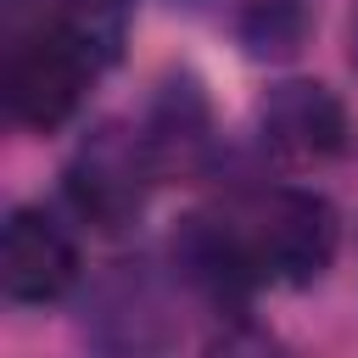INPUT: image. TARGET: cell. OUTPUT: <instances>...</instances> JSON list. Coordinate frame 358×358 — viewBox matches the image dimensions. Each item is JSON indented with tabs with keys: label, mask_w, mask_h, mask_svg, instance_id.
Returning <instances> with one entry per match:
<instances>
[{
	"label": "cell",
	"mask_w": 358,
	"mask_h": 358,
	"mask_svg": "<svg viewBox=\"0 0 358 358\" xmlns=\"http://www.w3.org/2000/svg\"><path fill=\"white\" fill-rule=\"evenodd\" d=\"M257 134H263V151L274 162H285V168H319V162H336L352 145L347 106L324 84H308V78L274 84L263 95Z\"/></svg>",
	"instance_id": "obj_4"
},
{
	"label": "cell",
	"mask_w": 358,
	"mask_h": 358,
	"mask_svg": "<svg viewBox=\"0 0 358 358\" xmlns=\"http://www.w3.org/2000/svg\"><path fill=\"white\" fill-rule=\"evenodd\" d=\"M101 67H106V62L50 11L39 28H28V34H17V39L6 45V73H0L6 112H11L22 129L50 134V129H62V123L78 112V101H84V90L95 84Z\"/></svg>",
	"instance_id": "obj_2"
},
{
	"label": "cell",
	"mask_w": 358,
	"mask_h": 358,
	"mask_svg": "<svg viewBox=\"0 0 358 358\" xmlns=\"http://www.w3.org/2000/svg\"><path fill=\"white\" fill-rule=\"evenodd\" d=\"M56 17H62L101 62H112L117 45H123V28H129V0H56Z\"/></svg>",
	"instance_id": "obj_9"
},
{
	"label": "cell",
	"mask_w": 358,
	"mask_h": 358,
	"mask_svg": "<svg viewBox=\"0 0 358 358\" xmlns=\"http://www.w3.org/2000/svg\"><path fill=\"white\" fill-rule=\"evenodd\" d=\"M145 140H151L157 168H201V157L213 151V123H207V101L190 78L162 84L151 123H145Z\"/></svg>",
	"instance_id": "obj_7"
},
{
	"label": "cell",
	"mask_w": 358,
	"mask_h": 358,
	"mask_svg": "<svg viewBox=\"0 0 358 358\" xmlns=\"http://www.w3.org/2000/svg\"><path fill=\"white\" fill-rule=\"evenodd\" d=\"M157 157H151V140L145 129H129V123H101L78 140V151L67 157V201L73 213L101 229V235H117L129 229L140 213H145V196H151V179H157Z\"/></svg>",
	"instance_id": "obj_3"
},
{
	"label": "cell",
	"mask_w": 358,
	"mask_h": 358,
	"mask_svg": "<svg viewBox=\"0 0 358 358\" xmlns=\"http://www.w3.org/2000/svg\"><path fill=\"white\" fill-rule=\"evenodd\" d=\"M90 336L112 352H151V347H168L173 341V324L162 313V296L151 285V274L140 268H123L117 280H106L95 291V308H90Z\"/></svg>",
	"instance_id": "obj_6"
},
{
	"label": "cell",
	"mask_w": 358,
	"mask_h": 358,
	"mask_svg": "<svg viewBox=\"0 0 358 358\" xmlns=\"http://www.w3.org/2000/svg\"><path fill=\"white\" fill-rule=\"evenodd\" d=\"M313 28V0H241L235 11V34L252 56L263 62H285L308 45Z\"/></svg>",
	"instance_id": "obj_8"
},
{
	"label": "cell",
	"mask_w": 358,
	"mask_h": 358,
	"mask_svg": "<svg viewBox=\"0 0 358 358\" xmlns=\"http://www.w3.org/2000/svg\"><path fill=\"white\" fill-rule=\"evenodd\" d=\"M336 207L313 190H246L213 213L185 218L173 257L185 280L224 302H241L257 285H313L336 257Z\"/></svg>",
	"instance_id": "obj_1"
},
{
	"label": "cell",
	"mask_w": 358,
	"mask_h": 358,
	"mask_svg": "<svg viewBox=\"0 0 358 358\" xmlns=\"http://www.w3.org/2000/svg\"><path fill=\"white\" fill-rule=\"evenodd\" d=\"M78 280V246L45 207H17L0 235V285L11 302H56Z\"/></svg>",
	"instance_id": "obj_5"
}]
</instances>
